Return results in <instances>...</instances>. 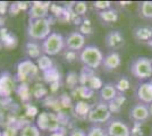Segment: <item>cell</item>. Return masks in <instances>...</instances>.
Segmentation results:
<instances>
[{"mask_svg": "<svg viewBox=\"0 0 152 136\" xmlns=\"http://www.w3.org/2000/svg\"><path fill=\"white\" fill-rule=\"evenodd\" d=\"M78 58H80V61L86 68L96 69L100 66H102V61H103L104 56H103V53H102V51L100 50L99 47L93 44H89L80 52Z\"/></svg>", "mask_w": 152, "mask_h": 136, "instance_id": "cell-1", "label": "cell"}, {"mask_svg": "<svg viewBox=\"0 0 152 136\" xmlns=\"http://www.w3.org/2000/svg\"><path fill=\"white\" fill-rule=\"evenodd\" d=\"M51 24L48 18L43 20H28L27 35L34 41H45L51 34Z\"/></svg>", "mask_w": 152, "mask_h": 136, "instance_id": "cell-2", "label": "cell"}, {"mask_svg": "<svg viewBox=\"0 0 152 136\" xmlns=\"http://www.w3.org/2000/svg\"><path fill=\"white\" fill-rule=\"evenodd\" d=\"M131 74L136 79L146 81L152 77V59L149 57H137L131 64Z\"/></svg>", "mask_w": 152, "mask_h": 136, "instance_id": "cell-3", "label": "cell"}, {"mask_svg": "<svg viewBox=\"0 0 152 136\" xmlns=\"http://www.w3.org/2000/svg\"><path fill=\"white\" fill-rule=\"evenodd\" d=\"M66 48L65 45V36L59 32H52L41 43V49L43 55L47 56H57Z\"/></svg>", "mask_w": 152, "mask_h": 136, "instance_id": "cell-4", "label": "cell"}, {"mask_svg": "<svg viewBox=\"0 0 152 136\" xmlns=\"http://www.w3.org/2000/svg\"><path fill=\"white\" fill-rule=\"evenodd\" d=\"M86 119L93 125L109 123L111 120V111L106 102H98L90 107V110L86 115Z\"/></svg>", "mask_w": 152, "mask_h": 136, "instance_id": "cell-5", "label": "cell"}, {"mask_svg": "<svg viewBox=\"0 0 152 136\" xmlns=\"http://www.w3.org/2000/svg\"><path fill=\"white\" fill-rule=\"evenodd\" d=\"M37 126L40 130H45V132H50L52 133H57L60 129V121L55 113L52 112H42L38 116L37 119Z\"/></svg>", "mask_w": 152, "mask_h": 136, "instance_id": "cell-6", "label": "cell"}, {"mask_svg": "<svg viewBox=\"0 0 152 136\" xmlns=\"http://www.w3.org/2000/svg\"><path fill=\"white\" fill-rule=\"evenodd\" d=\"M85 42H86L85 35L78 31L70 32L65 36V45L68 49V51L81 52L86 47Z\"/></svg>", "mask_w": 152, "mask_h": 136, "instance_id": "cell-7", "label": "cell"}, {"mask_svg": "<svg viewBox=\"0 0 152 136\" xmlns=\"http://www.w3.org/2000/svg\"><path fill=\"white\" fill-rule=\"evenodd\" d=\"M108 136H131V127L121 119H111L107 125Z\"/></svg>", "mask_w": 152, "mask_h": 136, "instance_id": "cell-8", "label": "cell"}, {"mask_svg": "<svg viewBox=\"0 0 152 136\" xmlns=\"http://www.w3.org/2000/svg\"><path fill=\"white\" fill-rule=\"evenodd\" d=\"M39 68L37 64H34L32 60L26 59L22 60L17 65V73H16V77L19 81H24L26 78H31L35 76L38 74Z\"/></svg>", "mask_w": 152, "mask_h": 136, "instance_id": "cell-9", "label": "cell"}, {"mask_svg": "<svg viewBox=\"0 0 152 136\" xmlns=\"http://www.w3.org/2000/svg\"><path fill=\"white\" fill-rule=\"evenodd\" d=\"M50 2H33L28 9V20H43L49 15Z\"/></svg>", "mask_w": 152, "mask_h": 136, "instance_id": "cell-10", "label": "cell"}, {"mask_svg": "<svg viewBox=\"0 0 152 136\" xmlns=\"http://www.w3.org/2000/svg\"><path fill=\"white\" fill-rule=\"evenodd\" d=\"M15 89V79L9 71H2L0 74V97H8L12 95Z\"/></svg>", "mask_w": 152, "mask_h": 136, "instance_id": "cell-11", "label": "cell"}, {"mask_svg": "<svg viewBox=\"0 0 152 136\" xmlns=\"http://www.w3.org/2000/svg\"><path fill=\"white\" fill-rule=\"evenodd\" d=\"M129 119L135 123H143L146 121L150 118V112H149V105L143 103H136L129 109Z\"/></svg>", "mask_w": 152, "mask_h": 136, "instance_id": "cell-12", "label": "cell"}, {"mask_svg": "<svg viewBox=\"0 0 152 136\" xmlns=\"http://www.w3.org/2000/svg\"><path fill=\"white\" fill-rule=\"evenodd\" d=\"M104 44L107 48L111 49L113 51H117L118 49H121V47L125 44V38L121 31L115 30V31L109 32L104 36Z\"/></svg>", "mask_w": 152, "mask_h": 136, "instance_id": "cell-13", "label": "cell"}, {"mask_svg": "<svg viewBox=\"0 0 152 136\" xmlns=\"http://www.w3.org/2000/svg\"><path fill=\"white\" fill-rule=\"evenodd\" d=\"M136 97L140 103L146 105L152 103V81H146L139 84L136 89Z\"/></svg>", "mask_w": 152, "mask_h": 136, "instance_id": "cell-14", "label": "cell"}, {"mask_svg": "<svg viewBox=\"0 0 152 136\" xmlns=\"http://www.w3.org/2000/svg\"><path fill=\"white\" fill-rule=\"evenodd\" d=\"M121 64V55L117 51H110L107 53L102 61V67L106 71H113L117 69Z\"/></svg>", "mask_w": 152, "mask_h": 136, "instance_id": "cell-15", "label": "cell"}, {"mask_svg": "<svg viewBox=\"0 0 152 136\" xmlns=\"http://www.w3.org/2000/svg\"><path fill=\"white\" fill-rule=\"evenodd\" d=\"M118 94L119 93L114 83H106L100 89V99L102 102H106V103H109L113 100H115Z\"/></svg>", "mask_w": 152, "mask_h": 136, "instance_id": "cell-16", "label": "cell"}, {"mask_svg": "<svg viewBox=\"0 0 152 136\" xmlns=\"http://www.w3.org/2000/svg\"><path fill=\"white\" fill-rule=\"evenodd\" d=\"M134 38L139 42H145L148 43L152 38V27L148 25L137 26L133 31Z\"/></svg>", "mask_w": 152, "mask_h": 136, "instance_id": "cell-17", "label": "cell"}, {"mask_svg": "<svg viewBox=\"0 0 152 136\" xmlns=\"http://www.w3.org/2000/svg\"><path fill=\"white\" fill-rule=\"evenodd\" d=\"M25 52L27 53V56L30 58L33 59H39L42 55V49H41V45H39L38 43H35L34 41H30L25 44Z\"/></svg>", "mask_w": 152, "mask_h": 136, "instance_id": "cell-18", "label": "cell"}, {"mask_svg": "<svg viewBox=\"0 0 152 136\" xmlns=\"http://www.w3.org/2000/svg\"><path fill=\"white\" fill-rule=\"evenodd\" d=\"M99 18L104 23H115L118 20V12L116 9H107L98 13Z\"/></svg>", "mask_w": 152, "mask_h": 136, "instance_id": "cell-19", "label": "cell"}, {"mask_svg": "<svg viewBox=\"0 0 152 136\" xmlns=\"http://www.w3.org/2000/svg\"><path fill=\"white\" fill-rule=\"evenodd\" d=\"M139 13L143 18L152 20V1H142V2H140Z\"/></svg>", "mask_w": 152, "mask_h": 136, "instance_id": "cell-20", "label": "cell"}, {"mask_svg": "<svg viewBox=\"0 0 152 136\" xmlns=\"http://www.w3.org/2000/svg\"><path fill=\"white\" fill-rule=\"evenodd\" d=\"M37 66L40 71H49L51 67H52V60L49 56L47 55H42L39 59H37Z\"/></svg>", "mask_w": 152, "mask_h": 136, "instance_id": "cell-21", "label": "cell"}, {"mask_svg": "<svg viewBox=\"0 0 152 136\" xmlns=\"http://www.w3.org/2000/svg\"><path fill=\"white\" fill-rule=\"evenodd\" d=\"M19 136H41V132H40L37 125L28 124V125L23 127V129L20 130Z\"/></svg>", "mask_w": 152, "mask_h": 136, "instance_id": "cell-22", "label": "cell"}, {"mask_svg": "<svg viewBox=\"0 0 152 136\" xmlns=\"http://www.w3.org/2000/svg\"><path fill=\"white\" fill-rule=\"evenodd\" d=\"M115 86H116V89L118 91V93H119V92H121V93H124V92H126V91L129 90V87H131V82H129V79H128L126 76H121V78L117 79V82L115 83Z\"/></svg>", "mask_w": 152, "mask_h": 136, "instance_id": "cell-23", "label": "cell"}, {"mask_svg": "<svg viewBox=\"0 0 152 136\" xmlns=\"http://www.w3.org/2000/svg\"><path fill=\"white\" fill-rule=\"evenodd\" d=\"M125 101V97L124 95H121V94H118L117 97L113 100L111 102H109L108 105H109V109L111 111V113L113 112H118V111L121 110V105H123V102Z\"/></svg>", "mask_w": 152, "mask_h": 136, "instance_id": "cell-24", "label": "cell"}, {"mask_svg": "<svg viewBox=\"0 0 152 136\" xmlns=\"http://www.w3.org/2000/svg\"><path fill=\"white\" fill-rule=\"evenodd\" d=\"M86 136H108V134L106 128H102L96 125H92L86 132Z\"/></svg>", "mask_w": 152, "mask_h": 136, "instance_id": "cell-25", "label": "cell"}, {"mask_svg": "<svg viewBox=\"0 0 152 136\" xmlns=\"http://www.w3.org/2000/svg\"><path fill=\"white\" fill-rule=\"evenodd\" d=\"M86 10H88V5L84 1H78L74 6V13L76 15H84L86 13Z\"/></svg>", "mask_w": 152, "mask_h": 136, "instance_id": "cell-26", "label": "cell"}, {"mask_svg": "<svg viewBox=\"0 0 152 136\" xmlns=\"http://www.w3.org/2000/svg\"><path fill=\"white\" fill-rule=\"evenodd\" d=\"M111 5H113V4H111L110 1H95V2H93L94 8L98 9V10H100V12L110 9V8H111Z\"/></svg>", "mask_w": 152, "mask_h": 136, "instance_id": "cell-27", "label": "cell"}, {"mask_svg": "<svg viewBox=\"0 0 152 136\" xmlns=\"http://www.w3.org/2000/svg\"><path fill=\"white\" fill-rule=\"evenodd\" d=\"M68 136H86V132L82 128H74L69 132Z\"/></svg>", "mask_w": 152, "mask_h": 136, "instance_id": "cell-28", "label": "cell"}, {"mask_svg": "<svg viewBox=\"0 0 152 136\" xmlns=\"http://www.w3.org/2000/svg\"><path fill=\"white\" fill-rule=\"evenodd\" d=\"M50 136H65L63 134V133H59V132H57V133H52Z\"/></svg>", "mask_w": 152, "mask_h": 136, "instance_id": "cell-29", "label": "cell"}, {"mask_svg": "<svg viewBox=\"0 0 152 136\" xmlns=\"http://www.w3.org/2000/svg\"><path fill=\"white\" fill-rule=\"evenodd\" d=\"M4 22H5V20H4V17L0 15V27L4 25Z\"/></svg>", "mask_w": 152, "mask_h": 136, "instance_id": "cell-30", "label": "cell"}, {"mask_svg": "<svg viewBox=\"0 0 152 136\" xmlns=\"http://www.w3.org/2000/svg\"><path fill=\"white\" fill-rule=\"evenodd\" d=\"M149 112H150V117H152V103L149 104Z\"/></svg>", "mask_w": 152, "mask_h": 136, "instance_id": "cell-31", "label": "cell"}, {"mask_svg": "<svg viewBox=\"0 0 152 136\" xmlns=\"http://www.w3.org/2000/svg\"><path fill=\"white\" fill-rule=\"evenodd\" d=\"M146 44H148V45H150V47H152V38H151V40H150V41H149V42L146 43Z\"/></svg>", "mask_w": 152, "mask_h": 136, "instance_id": "cell-32", "label": "cell"}, {"mask_svg": "<svg viewBox=\"0 0 152 136\" xmlns=\"http://www.w3.org/2000/svg\"><path fill=\"white\" fill-rule=\"evenodd\" d=\"M0 136H1V130H0Z\"/></svg>", "mask_w": 152, "mask_h": 136, "instance_id": "cell-33", "label": "cell"}]
</instances>
